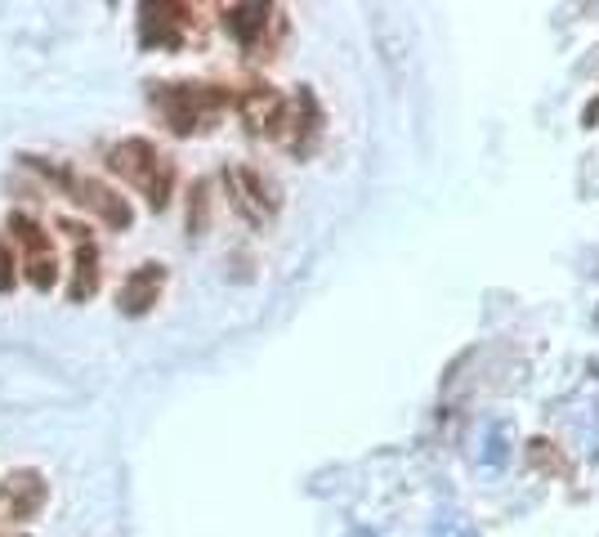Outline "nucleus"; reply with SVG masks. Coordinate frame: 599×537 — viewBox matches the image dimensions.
Segmentation results:
<instances>
[{
	"instance_id": "13",
	"label": "nucleus",
	"mask_w": 599,
	"mask_h": 537,
	"mask_svg": "<svg viewBox=\"0 0 599 537\" xmlns=\"http://www.w3.org/2000/svg\"><path fill=\"white\" fill-rule=\"evenodd\" d=\"M484 444H488V448H484V457H488L493 466H506V462H510V448H506V444H510V440H506V425H497V430H493V440H484Z\"/></svg>"
},
{
	"instance_id": "4",
	"label": "nucleus",
	"mask_w": 599,
	"mask_h": 537,
	"mask_svg": "<svg viewBox=\"0 0 599 537\" xmlns=\"http://www.w3.org/2000/svg\"><path fill=\"white\" fill-rule=\"evenodd\" d=\"M10 234L14 242L23 247V269L32 278L37 291H50L54 287V251H50V234L32 220V215H10Z\"/></svg>"
},
{
	"instance_id": "10",
	"label": "nucleus",
	"mask_w": 599,
	"mask_h": 537,
	"mask_svg": "<svg viewBox=\"0 0 599 537\" xmlns=\"http://www.w3.org/2000/svg\"><path fill=\"white\" fill-rule=\"evenodd\" d=\"M162 287H166V269H162V265H140V269L122 282V296H116V304H122V313L140 318V313H148V309L157 304Z\"/></svg>"
},
{
	"instance_id": "9",
	"label": "nucleus",
	"mask_w": 599,
	"mask_h": 537,
	"mask_svg": "<svg viewBox=\"0 0 599 537\" xmlns=\"http://www.w3.org/2000/svg\"><path fill=\"white\" fill-rule=\"evenodd\" d=\"M140 41L157 45V50H179L184 45V28H188V10L184 6H144L140 10Z\"/></svg>"
},
{
	"instance_id": "5",
	"label": "nucleus",
	"mask_w": 599,
	"mask_h": 537,
	"mask_svg": "<svg viewBox=\"0 0 599 537\" xmlns=\"http://www.w3.org/2000/svg\"><path fill=\"white\" fill-rule=\"evenodd\" d=\"M224 184H228L233 206L242 210L251 225H269V220H273L278 197H273V188L265 184V175H256V171H247V166H237V171L224 175Z\"/></svg>"
},
{
	"instance_id": "3",
	"label": "nucleus",
	"mask_w": 599,
	"mask_h": 537,
	"mask_svg": "<svg viewBox=\"0 0 599 537\" xmlns=\"http://www.w3.org/2000/svg\"><path fill=\"white\" fill-rule=\"evenodd\" d=\"M23 162H32V166H41L50 179H59L68 193H72V202H81V206H90L103 225H112V229H131V206H126V197H116L112 188H103L99 179H81V175H72V171H59V166H50V162H37V157H23Z\"/></svg>"
},
{
	"instance_id": "11",
	"label": "nucleus",
	"mask_w": 599,
	"mask_h": 537,
	"mask_svg": "<svg viewBox=\"0 0 599 537\" xmlns=\"http://www.w3.org/2000/svg\"><path fill=\"white\" fill-rule=\"evenodd\" d=\"M269 19H273V10H269V6H228V10H224V28H228V37H233L237 45H247V50H256V41L265 37Z\"/></svg>"
},
{
	"instance_id": "1",
	"label": "nucleus",
	"mask_w": 599,
	"mask_h": 537,
	"mask_svg": "<svg viewBox=\"0 0 599 537\" xmlns=\"http://www.w3.org/2000/svg\"><path fill=\"white\" fill-rule=\"evenodd\" d=\"M153 107L162 113V122L175 135H193V131H210L219 122V113L228 107V90L219 85H153Z\"/></svg>"
},
{
	"instance_id": "15",
	"label": "nucleus",
	"mask_w": 599,
	"mask_h": 537,
	"mask_svg": "<svg viewBox=\"0 0 599 537\" xmlns=\"http://www.w3.org/2000/svg\"><path fill=\"white\" fill-rule=\"evenodd\" d=\"M14 287V256L6 247V238H0V291H10Z\"/></svg>"
},
{
	"instance_id": "12",
	"label": "nucleus",
	"mask_w": 599,
	"mask_h": 537,
	"mask_svg": "<svg viewBox=\"0 0 599 537\" xmlns=\"http://www.w3.org/2000/svg\"><path fill=\"white\" fill-rule=\"evenodd\" d=\"M63 229L76 238V278H72V287H68V296L81 304V300H90V296L99 291V256H94V242L81 238L76 225H63Z\"/></svg>"
},
{
	"instance_id": "7",
	"label": "nucleus",
	"mask_w": 599,
	"mask_h": 537,
	"mask_svg": "<svg viewBox=\"0 0 599 537\" xmlns=\"http://www.w3.org/2000/svg\"><path fill=\"white\" fill-rule=\"evenodd\" d=\"M318 131H322V113H318V99L309 90L296 94V103L287 107V117H282V131L278 140L296 153V157H309L313 144H318Z\"/></svg>"
},
{
	"instance_id": "14",
	"label": "nucleus",
	"mask_w": 599,
	"mask_h": 537,
	"mask_svg": "<svg viewBox=\"0 0 599 537\" xmlns=\"http://www.w3.org/2000/svg\"><path fill=\"white\" fill-rule=\"evenodd\" d=\"M434 537H474V528H469L461 515H443L438 528H434Z\"/></svg>"
},
{
	"instance_id": "2",
	"label": "nucleus",
	"mask_w": 599,
	"mask_h": 537,
	"mask_svg": "<svg viewBox=\"0 0 599 537\" xmlns=\"http://www.w3.org/2000/svg\"><path fill=\"white\" fill-rule=\"evenodd\" d=\"M107 166L122 175V179H131V184L148 197L153 210H162V206L171 202L175 166H171V157H166L157 144H148V140H122V144L107 148Z\"/></svg>"
},
{
	"instance_id": "6",
	"label": "nucleus",
	"mask_w": 599,
	"mask_h": 537,
	"mask_svg": "<svg viewBox=\"0 0 599 537\" xmlns=\"http://www.w3.org/2000/svg\"><path fill=\"white\" fill-rule=\"evenodd\" d=\"M50 497V484L41 479V471H14L0 484V519H32Z\"/></svg>"
},
{
	"instance_id": "8",
	"label": "nucleus",
	"mask_w": 599,
	"mask_h": 537,
	"mask_svg": "<svg viewBox=\"0 0 599 537\" xmlns=\"http://www.w3.org/2000/svg\"><path fill=\"white\" fill-rule=\"evenodd\" d=\"M237 113H242V122L256 135H278L282 117H287V103L273 85H251V90H242V99H237Z\"/></svg>"
}]
</instances>
